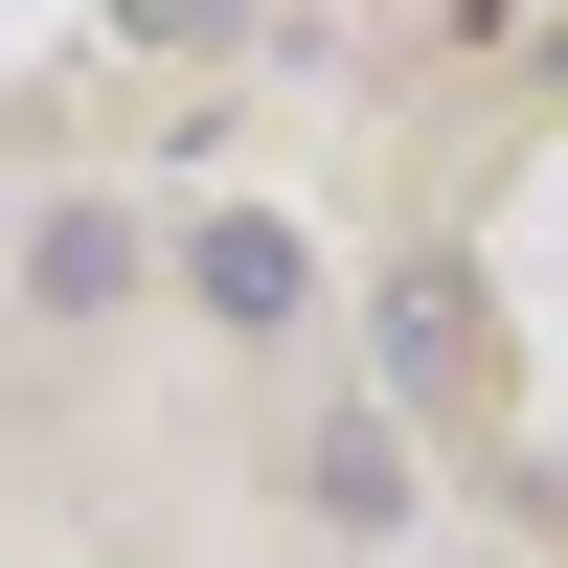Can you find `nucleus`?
<instances>
[{"mask_svg": "<svg viewBox=\"0 0 568 568\" xmlns=\"http://www.w3.org/2000/svg\"><path fill=\"white\" fill-rule=\"evenodd\" d=\"M182 296H205V318H251V342H273V318L318 296V251H296V227H273V205H227L205 251H182Z\"/></svg>", "mask_w": 568, "mask_h": 568, "instance_id": "nucleus-1", "label": "nucleus"}, {"mask_svg": "<svg viewBox=\"0 0 568 568\" xmlns=\"http://www.w3.org/2000/svg\"><path fill=\"white\" fill-rule=\"evenodd\" d=\"M23 296H45V318H114V296H136V227H114V205H45V227H23Z\"/></svg>", "mask_w": 568, "mask_h": 568, "instance_id": "nucleus-2", "label": "nucleus"}, {"mask_svg": "<svg viewBox=\"0 0 568 568\" xmlns=\"http://www.w3.org/2000/svg\"><path fill=\"white\" fill-rule=\"evenodd\" d=\"M318 524H409V433H387V409L318 433Z\"/></svg>", "mask_w": 568, "mask_h": 568, "instance_id": "nucleus-3", "label": "nucleus"}, {"mask_svg": "<svg viewBox=\"0 0 568 568\" xmlns=\"http://www.w3.org/2000/svg\"><path fill=\"white\" fill-rule=\"evenodd\" d=\"M136 23H160V45H227V23H251V0H136Z\"/></svg>", "mask_w": 568, "mask_h": 568, "instance_id": "nucleus-4", "label": "nucleus"}]
</instances>
